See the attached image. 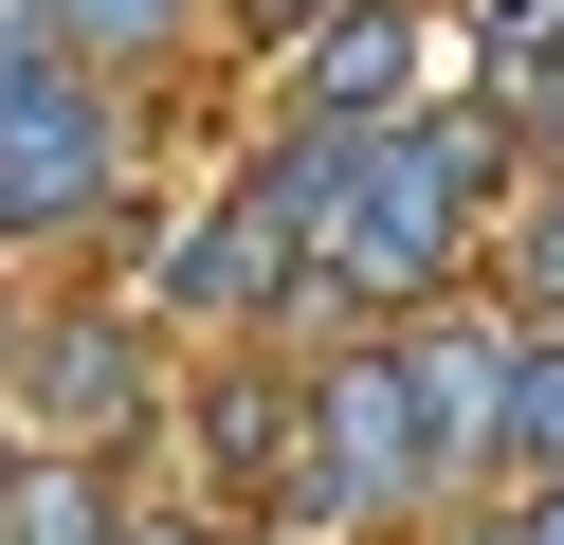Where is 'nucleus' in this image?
I'll list each match as a JSON object with an SVG mask.
<instances>
[{
	"instance_id": "obj_1",
	"label": "nucleus",
	"mask_w": 564,
	"mask_h": 545,
	"mask_svg": "<svg viewBox=\"0 0 564 545\" xmlns=\"http://www.w3.org/2000/svg\"><path fill=\"white\" fill-rule=\"evenodd\" d=\"M474 200H491V128H382L365 145V200H346V237H328V273L346 291H437V254H455Z\"/></svg>"
},
{
	"instance_id": "obj_2",
	"label": "nucleus",
	"mask_w": 564,
	"mask_h": 545,
	"mask_svg": "<svg viewBox=\"0 0 564 545\" xmlns=\"http://www.w3.org/2000/svg\"><path fill=\"white\" fill-rule=\"evenodd\" d=\"M401 491H437V418H419L401 346H346L310 382V491L292 509H401Z\"/></svg>"
},
{
	"instance_id": "obj_3",
	"label": "nucleus",
	"mask_w": 564,
	"mask_h": 545,
	"mask_svg": "<svg viewBox=\"0 0 564 545\" xmlns=\"http://www.w3.org/2000/svg\"><path fill=\"white\" fill-rule=\"evenodd\" d=\"M510 363L528 346H491V327H401V382H419V418H437V472L510 455Z\"/></svg>"
},
{
	"instance_id": "obj_4",
	"label": "nucleus",
	"mask_w": 564,
	"mask_h": 545,
	"mask_svg": "<svg viewBox=\"0 0 564 545\" xmlns=\"http://www.w3.org/2000/svg\"><path fill=\"white\" fill-rule=\"evenodd\" d=\"M37 400L74 436H110V418H147V346H128V327H55V363H37Z\"/></svg>"
},
{
	"instance_id": "obj_5",
	"label": "nucleus",
	"mask_w": 564,
	"mask_h": 545,
	"mask_svg": "<svg viewBox=\"0 0 564 545\" xmlns=\"http://www.w3.org/2000/svg\"><path fill=\"white\" fill-rule=\"evenodd\" d=\"M401 55H419V19H382V0H346V19H328V55H310V73H328V128H365V109L401 91Z\"/></svg>"
},
{
	"instance_id": "obj_6",
	"label": "nucleus",
	"mask_w": 564,
	"mask_h": 545,
	"mask_svg": "<svg viewBox=\"0 0 564 545\" xmlns=\"http://www.w3.org/2000/svg\"><path fill=\"white\" fill-rule=\"evenodd\" d=\"M19 545H128V527H110L91 472H37V491H19Z\"/></svg>"
},
{
	"instance_id": "obj_7",
	"label": "nucleus",
	"mask_w": 564,
	"mask_h": 545,
	"mask_svg": "<svg viewBox=\"0 0 564 545\" xmlns=\"http://www.w3.org/2000/svg\"><path fill=\"white\" fill-rule=\"evenodd\" d=\"M510 455H546V472H564V346H528V363H510Z\"/></svg>"
},
{
	"instance_id": "obj_8",
	"label": "nucleus",
	"mask_w": 564,
	"mask_h": 545,
	"mask_svg": "<svg viewBox=\"0 0 564 545\" xmlns=\"http://www.w3.org/2000/svg\"><path fill=\"white\" fill-rule=\"evenodd\" d=\"M55 19H74V36H91V55H147V36H164V19H183V0H55Z\"/></svg>"
},
{
	"instance_id": "obj_9",
	"label": "nucleus",
	"mask_w": 564,
	"mask_h": 545,
	"mask_svg": "<svg viewBox=\"0 0 564 545\" xmlns=\"http://www.w3.org/2000/svg\"><path fill=\"white\" fill-rule=\"evenodd\" d=\"M528 309L564 327V182H546V218H528Z\"/></svg>"
},
{
	"instance_id": "obj_10",
	"label": "nucleus",
	"mask_w": 564,
	"mask_h": 545,
	"mask_svg": "<svg viewBox=\"0 0 564 545\" xmlns=\"http://www.w3.org/2000/svg\"><path fill=\"white\" fill-rule=\"evenodd\" d=\"M528 545H564V491H546V509H528Z\"/></svg>"
},
{
	"instance_id": "obj_11",
	"label": "nucleus",
	"mask_w": 564,
	"mask_h": 545,
	"mask_svg": "<svg viewBox=\"0 0 564 545\" xmlns=\"http://www.w3.org/2000/svg\"><path fill=\"white\" fill-rule=\"evenodd\" d=\"M128 545H200V527H164V509H147V527H128Z\"/></svg>"
},
{
	"instance_id": "obj_12",
	"label": "nucleus",
	"mask_w": 564,
	"mask_h": 545,
	"mask_svg": "<svg viewBox=\"0 0 564 545\" xmlns=\"http://www.w3.org/2000/svg\"><path fill=\"white\" fill-rule=\"evenodd\" d=\"M455 545H510V527H455Z\"/></svg>"
},
{
	"instance_id": "obj_13",
	"label": "nucleus",
	"mask_w": 564,
	"mask_h": 545,
	"mask_svg": "<svg viewBox=\"0 0 564 545\" xmlns=\"http://www.w3.org/2000/svg\"><path fill=\"white\" fill-rule=\"evenodd\" d=\"M0 237H19V200H0Z\"/></svg>"
},
{
	"instance_id": "obj_14",
	"label": "nucleus",
	"mask_w": 564,
	"mask_h": 545,
	"mask_svg": "<svg viewBox=\"0 0 564 545\" xmlns=\"http://www.w3.org/2000/svg\"><path fill=\"white\" fill-rule=\"evenodd\" d=\"M273 19H310V0H273Z\"/></svg>"
}]
</instances>
